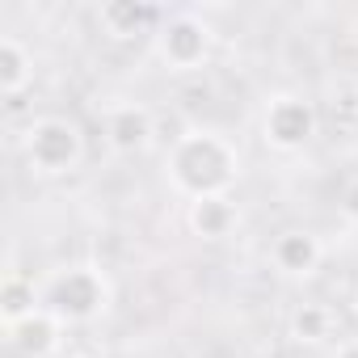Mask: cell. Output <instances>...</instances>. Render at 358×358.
I'll return each mask as SVG.
<instances>
[{
    "instance_id": "ba28073f",
    "label": "cell",
    "mask_w": 358,
    "mask_h": 358,
    "mask_svg": "<svg viewBox=\"0 0 358 358\" xmlns=\"http://www.w3.org/2000/svg\"><path fill=\"white\" fill-rule=\"evenodd\" d=\"M160 22H164V13L156 5H143V0H106V5L97 9V26L114 43H131V38L156 34Z\"/></svg>"
},
{
    "instance_id": "8fae6325",
    "label": "cell",
    "mask_w": 358,
    "mask_h": 358,
    "mask_svg": "<svg viewBox=\"0 0 358 358\" xmlns=\"http://www.w3.org/2000/svg\"><path fill=\"white\" fill-rule=\"evenodd\" d=\"M30 85H34V51L17 34H5L0 38V93L17 101Z\"/></svg>"
},
{
    "instance_id": "3957f363",
    "label": "cell",
    "mask_w": 358,
    "mask_h": 358,
    "mask_svg": "<svg viewBox=\"0 0 358 358\" xmlns=\"http://www.w3.org/2000/svg\"><path fill=\"white\" fill-rule=\"evenodd\" d=\"M22 156L38 177H68L85 160V135L64 114H43L22 135Z\"/></svg>"
},
{
    "instance_id": "52a82bcc",
    "label": "cell",
    "mask_w": 358,
    "mask_h": 358,
    "mask_svg": "<svg viewBox=\"0 0 358 358\" xmlns=\"http://www.w3.org/2000/svg\"><path fill=\"white\" fill-rule=\"evenodd\" d=\"M270 262L287 278H312L320 270V262H324V245L308 228H287V232H278L270 241Z\"/></svg>"
},
{
    "instance_id": "9a60e30c",
    "label": "cell",
    "mask_w": 358,
    "mask_h": 358,
    "mask_svg": "<svg viewBox=\"0 0 358 358\" xmlns=\"http://www.w3.org/2000/svg\"><path fill=\"white\" fill-rule=\"evenodd\" d=\"M333 358H358V337H350V341H341V345L333 350Z\"/></svg>"
},
{
    "instance_id": "8992f818",
    "label": "cell",
    "mask_w": 358,
    "mask_h": 358,
    "mask_svg": "<svg viewBox=\"0 0 358 358\" xmlns=\"http://www.w3.org/2000/svg\"><path fill=\"white\" fill-rule=\"evenodd\" d=\"M106 143L118 152V156H139L152 148V135H156V118L143 101H114L106 110Z\"/></svg>"
},
{
    "instance_id": "4fadbf2b",
    "label": "cell",
    "mask_w": 358,
    "mask_h": 358,
    "mask_svg": "<svg viewBox=\"0 0 358 358\" xmlns=\"http://www.w3.org/2000/svg\"><path fill=\"white\" fill-rule=\"evenodd\" d=\"M291 337L299 345H324L333 337V312L324 303H299L291 312Z\"/></svg>"
},
{
    "instance_id": "30bf717a",
    "label": "cell",
    "mask_w": 358,
    "mask_h": 358,
    "mask_svg": "<svg viewBox=\"0 0 358 358\" xmlns=\"http://www.w3.org/2000/svg\"><path fill=\"white\" fill-rule=\"evenodd\" d=\"M186 224H190V232L203 236V241H224V236L236 232L241 211H236L232 194H211V199L186 203Z\"/></svg>"
},
{
    "instance_id": "6da1fadb",
    "label": "cell",
    "mask_w": 358,
    "mask_h": 358,
    "mask_svg": "<svg viewBox=\"0 0 358 358\" xmlns=\"http://www.w3.org/2000/svg\"><path fill=\"white\" fill-rule=\"evenodd\" d=\"M164 173H169V186L186 203L211 199V194H228L236 186V177H241V152L220 131H207V127L203 131H186V135H177V143L169 148Z\"/></svg>"
},
{
    "instance_id": "2e32d148",
    "label": "cell",
    "mask_w": 358,
    "mask_h": 358,
    "mask_svg": "<svg viewBox=\"0 0 358 358\" xmlns=\"http://www.w3.org/2000/svg\"><path fill=\"white\" fill-rule=\"evenodd\" d=\"M354 312H358V287H354Z\"/></svg>"
},
{
    "instance_id": "7c38bea8",
    "label": "cell",
    "mask_w": 358,
    "mask_h": 358,
    "mask_svg": "<svg viewBox=\"0 0 358 358\" xmlns=\"http://www.w3.org/2000/svg\"><path fill=\"white\" fill-rule=\"evenodd\" d=\"M43 308V287H34V278H26L22 270H9L5 282H0V316H5V324L30 316Z\"/></svg>"
},
{
    "instance_id": "5bb4252c",
    "label": "cell",
    "mask_w": 358,
    "mask_h": 358,
    "mask_svg": "<svg viewBox=\"0 0 358 358\" xmlns=\"http://www.w3.org/2000/svg\"><path fill=\"white\" fill-rule=\"evenodd\" d=\"M337 211H341V220L350 228H358V177H350V182H345V190L337 199Z\"/></svg>"
},
{
    "instance_id": "9c48e42d",
    "label": "cell",
    "mask_w": 358,
    "mask_h": 358,
    "mask_svg": "<svg viewBox=\"0 0 358 358\" xmlns=\"http://www.w3.org/2000/svg\"><path fill=\"white\" fill-rule=\"evenodd\" d=\"M64 329H68V324H64L59 316H51L47 308H38V312L22 316V320H13V324H5L9 345H13L22 358H51V354L59 350Z\"/></svg>"
},
{
    "instance_id": "7a4b0ae2",
    "label": "cell",
    "mask_w": 358,
    "mask_h": 358,
    "mask_svg": "<svg viewBox=\"0 0 358 358\" xmlns=\"http://www.w3.org/2000/svg\"><path fill=\"white\" fill-rule=\"evenodd\" d=\"M114 303V282L106 278L101 266L93 262H72L59 266L47 282H43V308L51 316H59L68 329L72 324H93L97 316H106Z\"/></svg>"
},
{
    "instance_id": "277c9868",
    "label": "cell",
    "mask_w": 358,
    "mask_h": 358,
    "mask_svg": "<svg viewBox=\"0 0 358 358\" xmlns=\"http://www.w3.org/2000/svg\"><path fill=\"white\" fill-rule=\"evenodd\" d=\"M152 51L164 64V72H199L207 68L211 51H215V30L211 22H203L199 13H173L160 22V30L152 34Z\"/></svg>"
},
{
    "instance_id": "5b68a950",
    "label": "cell",
    "mask_w": 358,
    "mask_h": 358,
    "mask_svg": "<svg viewBox=\"0 0 358 358\" xmlns=\"http://www.w3.org/2000/svg\"><path fill=\"white\" fill-rule=\"evenodd\" d=\"M320 118H316V106L303 97V93H274L262 110V139L270 152H303L316 135Z\"/></svg>"
},
{
    "instance_id": "e0dca14e",
    "label": "cell",
    "mask_w": 358,
    "mask_h": 358,
    "mask_svg": "<svg viewBox=\"0 0 358 358\" xmlns=\"http://www.w3.org/2000/svg\"><path fill=\"white\" fill-rule=\"evenodd\" d=\"M72 358H93V354H72Z\"/></svg>"
}]
</instances>
